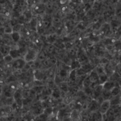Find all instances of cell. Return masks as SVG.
<instances>
[{"label":"cell","mask_w":121,"mask_h":121,"mask_svg":"<svg viewBox=\"0 0 121 121\" xmlns=\"http://www.w3.org/2000/svg\"><path fill=\"white\" fill-rule=\"evenodd\" d=\"M38 57V52L35 48L28 49L24 56V59L26 63L31 62L36 59Z\"/></svg>","instance_id":"1"},{"label":"cell","mask_w":121,"mask_h":121,"mask_svg":"<svg viewBox=\"0 0 121 121\" xmlns=\"http://www.w3.org/2000/svg\"><path fill=\"white\" fill-rule=\"evenodd\" d=\"M111 103L109 100H104L100 105L99 112L102 115L105 114L111 108Z\"/></svg>","instance_id":"2"},{"label":"cell","mask_w":121,"mask_h":121,"mask_svg":"<svg viewBox=\"0 0 121 121\" xmlns=\"http://www.w3.org/2000/svg\"><path fill=\"white\" fill-rule=\"evenodd\" d=\"M13 97L14 101L20 108H21L23 106V100L21 91L19 90L15 91L14 93Z\"/></svg>","instance_id":"3"},{"label":"cell","mask_w":121,"mask_h":121,"mask_svg":"<svg viewBox=\"0 0 121 121\" xmlns=\"http://www.w3.org/2000/svg\"><path fill=\"white\" fill-rule=\"evenodd\" d=\"M69 118L71 121H82V117L79 111L77 109H73L71 112Z\"/></svg>","instance_id":"4"},{"label":"cell","mask_w":121,"mask_h":121,"mask_svg":"<svg viewBox=\"0 0 121 121\" xmlns=\"http://www.w3.org/2000/svg\"><path fill=\"white\" fill-rule=\"evenodd\" d=\"M32 6L33 7V10L36 14H41L43 13L45 10V6L42 3H38Z\"/></svg>","instance_id":"5"},{"label":"cell","mask_w":121,"mask_h":121,"mask_svg":"<svg viewBox=\"0 0 121 121\" xmlns=\"http://www.w3.org/2000/svg\"><path fill=\"white\" fill-rule=\"evenodd\" d=\"M103 90V87L102 84H99L95 87V88L93 90L92 97L93 99L97 100L99 97H100L102 93Z\"/></svg>","instance_id":"6"},{"label":"cell","mask_w":121,"mask_h":121,"mask_svg":"<svg viewBox=\"0 0 121 121\" xmlns=\"http://www.w3.org/2000/svg\"><path fill=\"white\" fill-rule=\"evenodd\" d=\"M88 77L92 84H100L99 76L95 70H93L90 73Z\"/></svg>","instance_id":"7"},{"label":"cell","mask_w":121,"mask_h":121,"mask_svg":"<svg viewBox=\"0 0 121 121\" xmlns=\"http://www.w3.org/2000/svg\"><path fill=\"white\" fill-rule=\"evenodd\" d=\"M13 67L17 69H21L25 66L26 62L24 59L17 58L15 59L12 63Z\"/></svg>","instance_id":"8"},{"label":"cell","mask_w":121,"mask_h":121,"mask_svg":"<svg viewBox=\"0 0 121 121\" xmlns=\"http://www.w3.org/2000/svg\"><path fill=\"white\" fill-rule=\"evenodd\" d=\"M111 106L121 105V93L116 96H112L109 100Z\"/></svg>","instance_id":"9"},{"label":"cell","mask_w":121,"mask_h":121,"mask_svg":"<svg viewBox=\"0 0 121 121\" xmlns=\"http://www.w3.org/2000/svg\"><path fill=\"white\" fill-rule=\"evenodd\" d=\"M100 104L95 100L92 99L89 105V110L91 112H95L99 108Z\"/></svg>","instance_id":"10"},{"label":"cell","mask_w":121,"mask_h":121,"mask_svg":"<svg viewBox=\"0 0 121 121\" xmlns=\"http://www.w3.org/2000/svg\"><path fill=\"white\" fill-rule=\"evenodd\" d=\"M104 89H105L108 91H111L115 85V84L113 82L106 81L102 84Z\"/></svg>","instance_id":"11"},{"label":"cell","mask_w":121,"mask_h":121,"mask_svg":"<svg viewBox=\"0 0 121 121\" xmlns=\"http://www.w3.org/2000/svg\"><path fill=\"white\" fill-rule=\"evenodd\" d=\"M33 73L36 80L41 81L43 78V74L42 71L38 70H34Z\"/></svg>","instance_id":"12"},{"label":"cell","mask_w":121,"mask_h":121,"mask_svg":"<svg viewBox=\"0 0 121 121\" xmlns=\"http://www.w3.org/2000/svg\"><path fill=\"white\" fill-rule=\"evenodd\" d=\"M110 30V28L109 25L108 24H104L101 27L100 34L101 35H104L108 34Z\"/></svg>","instance_id":"13"},{"label":"cell","mask_w":121,"mask_h":121,"mask_svg":"<svg viewBox=\"0 0 121 121\" xmlns=\"http://www.w3.org/2000/svg\"><path fill=\"white\" fill-rule=\"evenodd\" d=\"M110 91L112 96H116L121 93V87L119 85H115V86Z\"/></svg>","instance_id":"14"},{"label":"cell","mask_w":121,"mask_h":121,"mask_svg":"<svg viewBox=\"0 0 121 121\" xmlns=\"http://www.w3.org/2000/svg\"><path fill=\"white\" fill-rule=\"evenodd\" d=\"M101 96L103 97L104 100H110L111 98L112 97L110 91H108L104 89L103 90Z\"/></svg>","instance_id":"15"},{"label":"cell","mask_w":121,"mask_h":121,"mask_svg":"<svg viewBox=\"0 0 121 121\" xmlns=\"http://www.w3.org/2000/svg\"><path fill=\"white\" fill-rule=\"evenodd\" d=\"M20 53H21L19 51V49H10L9 54L11 56L13 59H16L19 58L18 57L19 56Z\"/></svg>","instance_id":"16"},{"label":"cell","mask_w":121,"mask_h":121,"mask_svg":"<svg viewBox=\"0 0 121 121\" xmlns=\"http://www.w3.org/2000/svg\"><path fill=\"white\" fill-rule=\"evenodd\" d=\"M104 68L107 76L112 73L113 71V66L110 63L104 65Z\"/></svg>","instance_id":"17"},{"label":"cell","mask_w":121,"mask_h":121,"mask_svg":"<svg viewBox=\"0 0 121 121\" xmlns=\"http://www.w3.org/2000/svg\"><path fill=\"white\" fill-rule=\"evenodd\" d=\"M30 26L31 28L34 30H37V19L32 18L29 21Z\"/></svg>","instance_id":"18"},{"label":"cell","mask_w":121,"mask_h":121,"mask_svg":"<svg viewBox=\"0 0 121 121\" xmlns=\"http://www.w3.org/2000/svg\"><path fill=\"white\" fill-rule=\"evenodd\" d=\"M73 100V96L71 94H69L66 96L63 99V102L66 104L69 105L70 104Z\"/></svg>","instance_id":"19"},{"label":"cell","mask_w":121,"mask_h":121,"mask_svg":"<svg viewBox=\"0 0 121 121\" xmlns=\"http://www.w3.org/2000/svg\"><path fill=\"white\" fill-rule=\"evenodd\" d=\"M69 78L72 81H76L77 79V74H76V69L72 70L70 72L69 74Z\"/></svg>","instance_id":"20"},{"label":"cell","mask_w":121,"mask_h":121,"mask_svg":"<svg viewBox=\"0 0 121 121\" xmlns=\"http://www.w3.org/2000/svg\"><path fill=\"white\" fill-rule=\"evenodd\" d=\"M11 37L15 42H17L20 38V34L19 32H13L11 34Z\"/></svg>","instance_id":"21"},{"label":"cell","mask_w":121,"mask_h":121,"mask_svg":"<svg viewBox=\"0 0 121 121\" xmlns=\"http://www.w3.org/2000/svg\"><path fill=\"white\" fill-rule=\"evenodd\" d=\"M82 84H83V86H84V87L85 88L90 87V85L91 84V82H90V81L89 80L88 75L85 78V79L84 80Z\"/></svg>","instance_id":"22"},{"label":"cell","mask_w":121,"mask_h":121,"mask_svg":"<svg viewBox=\"0 0 121 121\" xmlns=\"http://www.w3.org/2000/svg\"><path fill=\"white\" fill-rule=\"evenodd\" d=\"M13 60V58L9 54L4 56V61L6 64L11 63Z\"/></svg>","instance_id":"23"},{"label":"cell","mask_w":121,"mask_h":121,"mask_svg":"<svg viewBox=\"0 0 121 121\" xmlns=\"http://www.w3.org/2000/svg\"><path fill=\"white\" fill-rule=\"evenodd\" d=\"M4 33L6 34H12L13 32V27L12 26H6L4 28Z\"/></svg>","instance_id":"24"},{"label":"cell","mask_w":121,"mask_h":121,"mask_svg":"<svg viewBox=\"0 0 121 121\" xmlns=\"http://www.w3.org/2000/svg\"><path fill=\"white\" fill-rule=\"evenodd\" d=\"M4 109H5L6 112L7 113V114H11V113H12V112L14 111L12 107L10 105H6L4 107Z\"/></svg>","instance_id":"25"},{"label":"cell","mask_w":121,"mask_h":121,"mask_svg":"<svg viewBox=\"0 0 121 121\" xmlns=\"http://www.w3.org/2000/svg\"><path fill=\"white\" fill-rule=\"evenodd\" d=\"M51 94H52V96L56 99L58 98L60 96V92L57 89H55L54 90H52Z\"/></svg>","instance_id":"26"},{"label":"cell","mask_w":121,"mask_h":121,"mask_svg":"<svg viewBox=\"0 0 121 121\" xmlns=\"http://www.w3.org/2000/svg\"><path fill=\"white\" fill-rule=\"evenodd\" d=\"M13 27V32H19V31H21V25L17 24Z\"/></svg>","instance_id":"27"},{"label":"cell","mask_w":121,"mask_h":121,"mask_svg":"<svg viewBox=\"0 0 121 121\" xmlns=\"http://www.w3.org/2000/svg\"><path fill=\"white\" fill-rule=\"evenodd\" d=\"M8 116V114L6 112L4 108L0 107V118L1 117H6Z\"/></svg>","instance_id":"28"},{"label":"cell","mask_w":121,"mask_h":121,"mask_svg":"<svg viewBox=\"0 0 121 121\" xmlns=\"http://www.w3.org/2000/svg\"><path fill=\"white\" fill-rule=\"evenodd\" d=\"M26 119L27 121H35L36 120L35 117L30 113H28V114H27L26 115Z\"/></svg>","instance_id":"29"},{"label":"cell","mask_w":121,"mask_h":121,"mask_svg":"<svg viewBox=\"0 0 121 121\" xmlns=\"http://www.w3.org/2000/svg\"><path fill=\"white\" fill-rule=\"evenodd\" d=\"M17 23H18V24H20V25H22L23 24H24V21H25V17H24V15H22V16H21L19 17L18 18V19H17Z\"/></svg>","instance_id":"30"},{"label":"cell","mask_w":121,"mask_h":121,"mask_svg":"<svg viewBox=\"0 0 121 121\" xmlns=\"http://www.w3.org/2000/svg\"><path fill=\"white\" fill-rule=\"evenodd\" d=\"M52 108L51 107H48L46 109L43 110V112L44 113H45L46 114H47L48 116H49V115H50V114H52Z\"/></svg>","instance_id":"31"},{"label":"cell","mask_w":121,"mask_h":121,"mask_svg":"<svg viewBox=\"0 0 121 121\" xmlns=\"http://www.w3.org/2000/svg\"><path fill=\"white\" fill-rule=\"evenodd\" d=\"M108 63H109V61L105 58H103L99 61V64L100 65H105Z\"/></svg>","instance_id":"32"},{"label":"cell","mask_w":121,"mask_h":121,"mask_svg":"<svg viewBox=\"0 0 121 121\" xmlns=\"http://www.w3.org/2000/svg\"><path fill=\"white\" fill-rule=\"evenodd\" d=\"M23 32L24 35H25L26 36H29L31 35V32L30 31L26 28H25L23 30Z\"/></svg>","instance_id":"33"},{"label":"cell","mask_w":121,"mask_h":121,"mask_svg":"<svg viewBox=\"0 0 121 121\" xmlns=\"http://www.w3.org/2000/svg\"><path fill=\"white\" fill-rule=\"evenodd\" d=\"M65 83H62L60 84V87L61 88L62 90H63L64 91L67 92L68 90V87L66 84H65Z\"/></svg>","instance_id":"34"},{"label":"cell","mask_w":121,"mask_h":121,"mask_svg":"<svg viewBox=\"0 0 121 121\" xmlns=\"http://www.w3.org/2000/svg\"><path fill=\"white\" fill-rule=\"evenodd\" d=\"M60 75L61 77H64L67 75V71L64 69H62L60 72Z\"/></svg>","instance_id":"35"},{"label":"cell","mask_w":121,"mask_h":121,"mask_svg":"<svg viewBox=\"0 0 121 121\" xmlns=\"http://www.w3.org/2000/svg\"><path fill=\"white\" fill-rule=\"evenodd\" d=\"M10 25L12 27L14 26L15 25H17L18 24L17 23V19H13L10 20Z\"/></svg>","instance_id":"36"},{"label":"cell","mask_w":121,"mask_h":121,"mask_svg":"<svg viewBox=\"0 0 121 121\" xmlns=\"http://www.w3.org/2000/svg\"><path fill=\"white\" fill-rule=\"evenodd\" d=\"M116 14L118 18H121V7L119 8H117V9L116 11Z\"/></svg>","instance_id":"37"},{"label":"cell","mask_w":121,"mask_h":121,"mask_svg":"<svg viewBox=\"0 0 121 121\" xmlns=\"http://www.w3.org/2000/svg\"><path fill=\"white\" fill-rule=\"evenodd\" d=\"M46 102L49 105L53 103V99L52 97H48L46 99Z\"/></svg>","instance_id":"38"},{"label":"cell","mask_w":121,"mask_h":121,"mask_svg":"<svg viewBox=\"0 0 121 121\" xmlns=\"http://www.w3.org/2000/svg\"><path fill=\"white\" fill-rule=\"evenodd\" d=\"M9 87L12 90V91H16V89H17V86L15 84H10V85H9Z\"/></svg>","instance_id":"39"},{"label":"cell","mask_w":121,"mask_h":121,"mask_svg":"<svg viewBox=\"0 0 121 121\" xmlns=\"http://www.w3.org/2000/svg\"><path fill=\"white\" fill-rule=\"evenodd\" d=\"M43 26L44 28H47L49 26L50 22L47 20H45L44 21H43Z\"/></svg>","instance_id":"40"},{"label":"cell","mask_w":121,"mask_h":121,"mask_svg":"<svg viewBox=\"0 0 121 121\" xmlns=\"http://www.w3.org/2000/svg\"><path fill=\"white\" fill-rule=\"evenodd\" d=\"M55 45L58 47H59V48H64L65 47V45H64L62 43H61V42H57Z\"/></svg>","instance_id":"41"},{"label":"cell","mask_w":121,"mask_h":121,"mask_svg":"<svg viewBox=\"0 0 121 121\" xmlns=\"http://www.w3.org/2000/svg\"><path fill=\"white\" fill-rule=\"evenodd\" d=\"M54 120L55 121H59L60 120V112L59 111L55 114Z\"/></svg>","instance_id":"42"},{"label":"cell","mask_w":121,"mask_h":121,"mask_svg":"<svg viewBox=\"0 0 121 121\" xmlns=\"http://www.w3.org/2000/svg\"><path fill=\"white\" fill-rule=\"evenodd\" d=\"M56 29L57 32L58 33L60 34V33L62 32V27H61L60 25H58V26H57V27Z\"/></svg>","instance_id":"43"},{"label":"cell","mask_w":121,"mask_h":121,"mask_svg":"<svg viewBox=\"0 0 121 121\" xmlns=\"http://www.w3.org/2000/svg\"><path fill=\"white\" fill-rule=\"evenodd\" d=\"M68 9V6H63L61 8V11L63 13H64Z\"/></svg>","instance_id":"44"},{"label":"cell","mask_w":121,"mask_h":121,"mask_svg":"<svg viewBox=\"0 0 121 121\" xmlns=\"http://www.w3.org/2000/svg\"><path fill=\"white\" fill-rule=\"evenodd\" d=\"M59 2L60 4L61 5L65 6V5L67 4V3L68 2V0H59Z\"/></svg>","instance_id":"45"},{"label":"cell","mask_w":121,"mask_h":121,"mask_svg":"<svg viewBox=\"0 0 121 121\" xmlns=\"http://www.w3.org/2000/svg\"><path fill=\"white\" fill-rule=\"evenodd\" d=\"M3 15L4 16H5L6 17H9L10 16V14L9 12V11H7V10L4 11V13H3Z\"/></svg>","instance_id":"46"},{"label":"cell","mask_w":121,"mask_h":121,"mask_svg":"<svg viewBox=\"0 0 121 121\" xmlns=\"http://www.w3.org/2000/svg\"><path fill=\"white\" fill-rule=\"evenodd\" d=\"M26 84V83L24 82H23V81H21V82H19L18 83V85L22 87H25Z\"/></svg>","instance_id":"47"},{"label":"cell","mask_w":121,"mask_h":121,"mask_svg":"<svg viewBox=\"0 0 121 121\" xmlns=\"http://www.w3.org/2000/svg\"><path fill=\"white\" fill-rule=\"evenodd\" d=\"M4 55L0 51V63H1L2 61H4Z\"/></svg>","instance_id":"48"},{"label":"cell","mask_w":121,"mask_h":121,"mask_svg":"<svg viewBox=\"0 0 121 121\" xmlns=\"http://www.w3.org/2000/svg\"><path fill=\"white\" fill-rule=\"evenodd\" d=\"M53 75H54V72H53V71L50 70V71H49V72H48V75L49 77H52V76H53Z\"/></svg>","instance_id":"49"},{"label":"cell","mask_w":121,"mask_h":121,"mask_svg":"<svg viewBox=\"0 0 121 121\" xmlns=\"http://www.w3.org/2000/svg\"><path fill=\"white\" fill-rule=\"evenodd\" d=\"M53 21L55 23H59L60 22V19L59 18H55L54 19Z\"/></svg>","instance_id":"50"},{"label":"cell","mask_w":121,"mask_h":121,"mask_svg":"<svg viewBox=\"0 0 121 121\" xmlns=\"http://www.w3.org/2000/svg\"><path fill=\"white\" fill-rule=\"evenodd\" d=\"M50 64V62L49 60H44L43 61V65H44L45 66H47L48 65H49Z\"/></svg>","instance_id":"51"},{"label":"cell","mask_w":121,"mask_h":121,"mask_svg":"<svg viewBox=\"0 0 121 121\" xmlns=\"http://www.w3.org/2000/svg\"><path fill=\"white\" fill-rule=\"evenodd\" d=\"M6 67L7 68H11V67H13V64H12V63H9V64H6Z\"/></svg>","instance_id":"52"},{"label":"cell","mask_w":121,"mask_h":121,"mask_svg":"<svg viewBox=\"0 0 121 121\" xmlns=\"http://www.w3.org/2000/svg\"><path fill=\"white\" fill-rule=\"evenodd\" d=\"M117 32L119 34V35L121 36V26L117 28Z\"/></svg>","instance_id":"53"},{"label":"cell","mask_w":121,"mask_h":121,"mask_svg":"<svg viewBox=\"0 0 121 121\" xmlns=\"http://www.w3.org/2000/svg\"><path fill=\"white\" fill-rule=\"evenodd\" d=\"M0 121H6V120L4 117H1L0 118Z\"/></svg>","instance_id":"54"},{"label":"cell","mask_w":121,"mask_h":121,"mask_svg":"<svg viewBox=\"0 0 121 121\" xmlns=\"http://www.w3.org/2000/svg\"><path fill=\"white\" fill-rule=\"evenodd\" d=\"M4 84V82L2 79H0V84Z\"/></svg>","instance_id":"55"},{"label":"cell","mask_w":121,"mask_h":121,"mask_svg":"<svg viewBox=\"0 0 121 121\" xmlns=\"http://www.w3.org/2000/svg\"><path fill=\"white\" fill-rule=\"evenodd\" d=\"M40 41H39V40L38 39H36L35 40V43H37V44H38V43H39V42Z\"/></svg>","instance_id":"56"},{"label":"cell","mask_w":121,"mask_h":121,"mask_svg":"<svg viewBox=\"0 0 121 121\" xmlns=\"http://www.w3.org/2000/svg\"><path fill=\"white\" fill-rule=\"evenodd\" d=\"M120 72H121V69H120Z\"/></svg>","instance_id":"57"},{"label":"cell","mask_w":121,"mask_h":121,"mask_svg":"<svg viewBox=\"0 0 121 121\" xmlns=\"http://www.w3.org/2000/svg\"><path fill=\"white\" fill-rule=\"evenodd\" d=\"M121 121V120H120V121Z\"/></svg>","instance_id":"58"},{"label":"cell","mask_w":121,"mask_h":121,"mask_svg":"<svg viewBox=\"0 0 121 121\" xmlns=\"http://www.w3.org/2000/svg\"><path fill=\"white\" fill-rule=\"evenodd\" d=\"M0 42H1V41H0Z\"/></svg>","instance_id":"59"}]
</instances>
